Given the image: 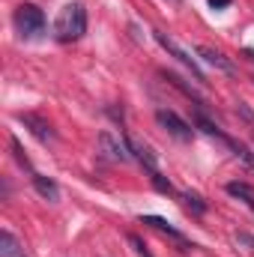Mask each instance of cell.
I'll return each instance as SVG.
<instances>
[{"label":"cell","instance_id":"3","mask_svg":"<svg viewBox=\"0 0 254 257\" xmlns=\"http://www.w3.org/2000/svg\"><path fill=\"white\" fill-rule=\"evenodd\" d=\"M156 42H159V45H162V48H165V51H168L171 57H177V60H180L183 66H189L191 75H194V81L206 84V78H203V72H200L197 60L191 57V54L186 51V48H183V45H180V42H177V39H174V36H168V33H159V30H156Z\"/></svg>","mask_w":254,"mask_h":257},{"label":"cell","instance_id":"10","mask_svg":"<svg viewBox=\"0 0 254 257\" xmlns=\"http://www.w3.org/2000/svg\"><path fill=\"white\" fill-rule=\"evenodd\" d=\"M30 180H33V189L42 194L45 200H51V203H57V200H60V189H57V183H54L51 177H42V174H30Z\"/></svg>","mask_w":254,"mask_h":257},{"label":"cell","instance_id":"11","mask_svg":"<svg viewBox=\"0 0 254 257\" xmlns=\"http://www.w3.org/2000/svg\"><path fill=\"white\" fill-rule=\"evenodd\" d=\"M0 257H27L21 242L9 233V230H0Z\"/></svg>","mask_w":254,"mask_h":257},{"label":"cell","instance_id":"12","mask_svg":"<svg viewBox=\"0 0 254 257\" xmlns=\"http://www.w3.org/2000/svg\"><path fill=\"white\" fill-rule=\"evenodd\" d=\"M224 189H227V194L239 197V200H242V203L254 212V186H248V183H227Z\"/></svg>","mask_w":254,"mask_h":257},{"label":"cell","instance_id":"6","mask_svg":"<svg viewBox=\"0 0 254 257\" xmlns=\"http://www.w3.org/2000/svg\"><path fill=\"white\" fill-rule=\"evenodd\" d=\"M123 141H126L129 153H132V156H135V159H138L144 168H147V174H159V159L153 156V150H150L147 144H141V141H138L132 132H123Z\"/></svg>","mask_w":254,"mask_h":257},{"label":"cell","instance_id":"17","mask_svg":"<svg viewBox=\"0 0 254 257\" xmlns=\"http://www.w3.org/2000/svg\"><path fill=\"white\" fill-rule=\"evenodd\" d=\"M129 242H132V248H135V254L138 257H153L150 254V248L141 242V236H135V233H129Z\"/></svg>","mask_w":254,"mask_h":257},{"label":"cell","instance_id":"15","mask_svg":"<svg viewBox=\"0 0 254 257\" xmlns=\"http://www.w3.org/2000/svg\"><path fill=\"white\" fill-rule=\"evenodd\" d=\"M230 150L242 159V165H245V168H251V171H254V153L248 150V147H242V144H236V141H233V147H230Z\"/></svg>","mask_w":254,"mask_h":257},{"label":"cell","instance_id":"18","mask_svg":"<svg viewBox=\"0 0 254 257\" xmlns=\"http://www.w3.org/2000/svg\"><path fill=\"white\" fill-rule=\"evenodd\" d=\"M236 242H239V245H248V248L254 251V236L251 233H236Z\"/></svg>","mask_w":254,"mask_h":257},{"label":"cell","instance_id":"1","mask_svg":"<svg viewBox=\"0 0 254 257\" xmlns=\"http://www.w3.org/2000/svg\"><path fill=\"white\" fill-rule=\"evenodd\" d=\"M84 33H87V9H84V3L72 0V3H66L60 9V15L54 21V36L60 42H75Z\"/></svg>","mask_w":254,"mask_h":257},{"label":"cell","instance_id":"20","mask_svg":"<svg viewBox=\"0 0 254 257\" xmlns=\"http://www.w3.org/2000/svg\"><path fill=\"white\" fill-rule=\"evenodd\" d=\"M212 9H221V6H230V0H209Z\"/></svg>","mask_w":254,"mask_h":257},{"label":"cell","instance_id":"4","mask_svg":"<svg viewBox=\"0 0 254 257\" xmlns=\"http://www.w3.org/2000/svg\"><path fill=\"white\" fill-rule=\"evenodd\" d=\"M156 120H159V126L165 128L168 135H174V138H177V141H183V144H186V141H191V135H194V128H191L189 123L177 114V111L159 108V111H156Z\"/></svg>","mask_w":254,"mask_h":257},{"label":"cell","instance_id":"19","mask_svg":"<svg viewBox=\"0 0 254 257\" xmlns=\"http://www.w3.org/2000/svg\"><path fill=\"white\" fill-rule=\"evenodd\" d=\"M239 114H242V117H245V120H248V123L254 126V111L248 108V105H245V102H239Z\"/></svg>","mask_w":254,"mask_h":257},{"label":"cell","instance_id":"13","mask_svg":"<svg viewBox=\"0 0 254 257\" xmlns=\"http://www.w3.org/2000/svg\"><path fill=\"white\" fill-rule=\"evenodd\" d=\"M180 197H183V203L189 206L194 215H203V212H206V200H203V197H197V194H191V192H183Z\"/></svg>","mask_w":254,"mask_h":257},{"label":"cell","instance_id":"8","mask_svg":"<svg viewBox=\"0 0 254 257\" xmlns=\"http://www.w3.org/2000/svg\"><path fill=\"white\" fill-rule=\"evenodd\" d=\"M18 120L24 123V128H30V135H36L42 144L54 141V132L48 126V120H42V117H36V114H18Z\"/></svg>","mask_w":254,"mask_h":257},{"label":"cell","instance_id":"5","mask_svg":"<svg viewBox=\"0 0 254 257\" xmlns=\"http://www.w3.org/2000/svg\"><path fill=\"white\" fill-rule=\"evenodd\" d=\"M99 150L108 162H129V147L114 132H99Z\"/></svg>","mask_w":254,"mask_h":257},{"label":"cell","instance_id":"9","mask_svg":"<svg viewBox=\"0 0 254 257\" xmlns=\"http://www.w3.org/2000/svg\"><path fill=\"white\" fill-rule=\"evenodd\" d=\"M141 224H150V227H156V230L168 233L171 239H177V242H180L183 248H191V245H189V239H186V236H183V233H180L177 227H171V224H168V221H165L162 215H141Z\"/></svg>","mask_w":254,"mask_h":257},{"label":"cell","instance_id":"7","mask_svg":"<svg viewBox=\"0 0 254 257\" xmlns=\"http://www.w3.org/2000/svg\"><path fill=\"white\" fill-rule=\"evenodd\" d=\"M197 57H203L212 69H218V72H224V75H233V72H236V66L230 63V57H224L221 51H215V48H209V45H200V48H197Z\"/></svg>","mask_w":254,"mask_h":257},{"label":"cell","instance_id":"14","mask_svg":"<svg viewBox=\"0 0 254 257\" xmlns=\"http://www.w3.org/2000/svg\"><path fill=\"white\" fill-rule=\"evenodd\" d=\"M150 180H153L156 192H162V194H174V186H171V180H165V174H162V171H159V174H150Z\"/></svg>","mask_w":254,"mask_h":257},{"label":"cell","instance_id":"16","mask_svg":"<svg viewBox=\"0 0 254 257\" xmlns=\"http://www.w3.org/2000/svg\"><path fill=\"white\" fill-rule=\"evenodd\" d=\"M12 153H15V162H18V165H21L24 171H30V174H36V171L30 168V159H27V156L21 153V144H18V138H12Z\"/></svg>","mask_w":254,"mask_h":257},{"label":"cell","instance_id":"2","mask_svg":"<svg viewBox=\"0 0 254 257\" xmlns=\"http://www.w3.org/2000/svg\"><path fill=\"white\" fill-rule=\"evenodd\" d=\"M12 24L21 39H39L45 33V12L33 3H21L12 15Z\"/></svg>","mask_w":254,"mask_h":257}]
</instances>
